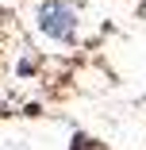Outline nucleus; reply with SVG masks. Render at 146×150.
<instances>
[{"label":"nucleus","instance_id":"obj_1","mask_svg":"<svg viewBox=\"0 0 146 150\" xmlns=\"http://www.w3.org/2000/svg\"><path fill=\"white\" fill-rule=\"evenodd\" d=\"M39 27H42L50 39H69V35H73V8L62 4V0L42 4V12H39Z\"/></svg>","mask_w":146,"mask_h":150}]
</instances>
